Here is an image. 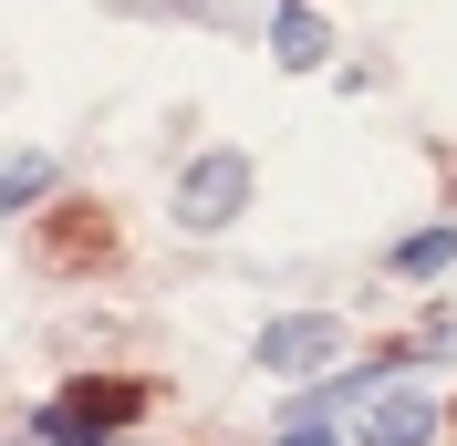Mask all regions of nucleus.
Returning <instances> with one entry per match:
<instances>
[{
    "mask_svg": "<svg viewBox=\"0 0 457 446\" xmlns=\"http://www.w3.org/2000/svg\"><path fill=\"white\" fill-rule=\"evenodd\" d=\"M239 208H250V156H228V145H208L198 167L177 177V228H198V239H208V228H228Z\"/></svg>",
    "mask_w": 457,
    "mask_h": 446,
    "instance_id": "f03ea898",
    "label": "nucleus"
},
{
    "mask_svg": "<svg viewBox=\"0 0 457 446\" xmlns=\"http://www.w3.org/2000/svg\"><path fill=\"white\" fill-rule=\"evenodd\" d=\"M31 197H53V156H0V219Z\"/></svg>",
    "mask_w": 457,
    "mask_h": 446,
    "instance_id": "423d86ee",
    "label": "nucleus"
},
{
    "mask_svg": "<svg viewBox=\"0 0 457 446\" xmlns=\"http://www.w3.org/2000/svg\"><path fill=\"white\" fill-rule=\"evenodd\" d=\"M270 446H333V425H312V416H302L291 436H270Z\"/></svg>",
    "mask_w": 457,
    "mask_h": 446,
    "instance_id": "0eeeda50",
    "label": "nucleus"
},
{
    "mask_svg": "<svg viewBox=\"0 0 457 446\" xmlns=\"http://www.w3.org/2000/svg\"><path fill=\"white\" fill-rule=\"evenodd\" d=\"M447 260H457V228H447V219H436V228H405V239H395V280H436Z\"/></svg>",
    "mask_w": 457,
    "mask_h": 446,
    "instance_id": "39448f33",
    "label": "nucleus"
},
{
    "mask_svg": "<svg viewBox=\"0 0 457 446\" xmlns=\"http://www.w3.org/2000/svg\"><path fill=\"white\" fill-rule=\"evenodd\" d=\"M322 53H333V21H322L312 0H281V21H270V62H281V73H312Z\"/></svg>",
    "mask_w": 457,
    "mask_h": 446,
    "instance_id": "20e7f679",
    "label": "nucleus"
},
{
    "mask_svg": "<svg viewBox=\"0 0 457 446\" xmlns=\"http://www.w3.org/2000/svg\"><path fill=\"white\" fill-rule=\"evenodd\" d=\"M353 436L364 446H427L436 436V394L405 384V363H385V374L364 384V405H353Z\"/></svg>",
    "mask_w": 457,
    "mask_h": 446,
    "instance_id": "f257e3e1",
    "label": "nucleus"
},
{
    "mask_svg": "<svg viewBox=\"0 0 457 446\" xmlns=\"http://www.w3.org/2000/svg\"><path fill=\"white\" fill-rule=\"evenodd\" d=\"M343 353V322L333 311H291V322H270L260 333V374H312V363Z\"/></svg>",
    "mask_w": 457,
    "mask_h": 446,
    "instance_id": "7ed1b4c3",
    "label": "nucleus"
}]
</instances>
